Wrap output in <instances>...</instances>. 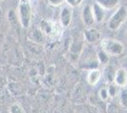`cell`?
<instances>
[{
    "instance_id": "11",
    "label": "cell",
    "mask_w": 127,
    "mask_h": 113,
    "mask_svg": "<svg viewBox=\"0 0 127 113\" xmlns=\"http://www.w3.org/2000/svg\"><path fill=\"white\" fill-rule=\"evenodd\" d=\"M92 8V12H93V16L95 19V23H101L105 18V10L102 9L99 4H93L91 6Z\"/></svg>"
},
{
    "instance_id": "17",
    "label": "cell",
    "mask_w": 127,
    "mask_h": 113,
    "mask_svg": "<svg viewBox=\"0 0 127 113\" xmlns=\"http://www.w3.org/2000/svg\"><path fill=\"white\" fill-rule=\"evenodd\" d=\"M99 96H100L101 101H103V102H106L110 98L108 87H102L99 90Z\"/></svg>"
},
{
    "instance_id": "19",
    "label": "cell",
    "mask_w": 127,
    "mask_h": 113,
    "mask_svg": "<svg viewBox=\"0 0 127 113\" xmlns=\"http://www.w3.org/2000/svg\"><path fill=\"white\" fill-rule=\"evenodd\" d=\"M65 2L67 3V5L70 6L71 8H76V7H79L83 0H65Z\"/></svg>"
},
{
    "instance_id": "9",
    "label": "cell",
    "mask_w": 127,
    "mask_h": 113,
    "mask_svg": "<svg viewBox=\"0 0 127 113\" xmlns=\"http://www.w3.org/2000/svg\"><path fill=\"white\" fill-rule=\"evenodd\" d=\"M82 17H83V21L86 27H93V25L95 24V19L93 16V12H92V8L90 5H85L83 9L82 12Z\"/></svg>"
},
{
    "instance_id": "2",
    "label": "cell",
    "mask_w": 127,
    "mask_h": 113,
    "mask_svg": "<svg viewBox=\"0 0 127 113\" xmlns=\"http://www.w3.org/2000/svg\"><path fill=\"white\" fill-rule=\"evenodd\" d=\"M100 43L101 49L109 56H121L124 51V45L115 39H103Z\"/></svg>"
},
{
    "instance_id": "18",
    "label": "cell",
    "mask_w": 127,
    "mask_h": 113,
    "mask_svg": "<svg viewBox=\"0 0 127 113\" xmlns=\"http://www.w3.org/2000/svg\"><path fill=\"white\" fill-rule=\"evenodd\" d=\"M108 87V91H109V94H110V97H114L115 95H117L116 93L118 92V91H117V89L119 88L118 86H116L114 83L113 84H111V85H109Z\"/></svg>"
},
{
    "instance_id": "13",
    "label": "cell",
    "mask_w": 127,
    "mask_h": 113,
    "mask_svg": "<svg viewBox=\"0 0 127 113\" xmlns=\"http://www.w3.org/2000/svg\"><path fill=\"white\" fill-rule=\"evenodd\" d=\"M115 73H116V70H114V68L110 66V65L106 64L105 68H104V71H103V74H104V76H105L106 80L108 82H113L114 80V75H115Z\"/></svg>"
},
{
    "instance_id": "1",
    "label": "cell",
    "mask_w": 127,
    "mask_h": 113,
    "mask_svg": "<svg viewBox=\"0 0 127 113\" xmlns=\"http://www.w3.org/2000/svg\"><path fill=\"white\" fill-rule=\"evenodd\" d=\"M127 20V8L125 6H120L114 14L110 17L107 23V27L112 30L116 31L120 29L122 26Z\"/></svg>"
},
{
    "instance_id": "16",
    "label": "cell",
    "mask_w": 127,
    "mask_h": 113,
    "mask_svg": "<svg viewBox=\"0 0 127 113\" xmlns=\"http://www.w3.org/2000/svg\"><path fill=\"white\" fill-rule=\"evenodd\" d=\"M32 39L35 43H41L45 39L44 33L41 31V29H34V31L32 33Z\"/></svg>"
},
{
    "instance_id": "15",
    "label": "cell",
    "mask_w": 127,
    "mask_h": 113,
    "mask_svg": "<svg viewBox=\"0 0 127 113\" xmlns=\"http://www.w3.org/2000/svg\"><path fill=\"white\" fill-rule=\"evenodd\" d=\"M119 98H120V102L122 104V106L123 108H127V89L124 87V88H122V90L119 92Z\"/></svg>"
},
{
    "instance_id": "4",
    "label": "cell",
    "mask_w": 127,
    "mask_h": 113,
    "mask_svg": "<svg viewBox=\"0 0 127 113\" xmlns=\"http://www.w3.org/2000/svg\"><path fill=\"white\" fill-rule=\"evenodd\" d=\"M85 38L84 34L82 33H76L74 37L72 38V41L70 42L69 45V54L72 59H78L80 55L82 54L84 47H85Z\"/></svg>"
},
{
    "instance_id": "12",
    "label": "cell",
    "mask_w": 127,
    "mask_h": 113,
    "mask_svg": "<svg viewBox=\"0 0 127 113\" xmlns=\"http://www.w3.org/2000/svg\"><path fill=\"white\" fill-rule=\"evenodd\" d=\"M96 3L104 10H113L118 7L120 0H96Z\"/></svg>"
},
{
    "instance_id": "10",
    "label": "cell",
    "mask_w": 127,
    "mask_h": 113,
    "mask_svg": "<svg viewBox=\"0 0 127 113\" xmlns=\"http://www.w3.org/2000/svg\"><path fill=\"white\" fill-rule=\"evenodd\" d=\"M102 72L98 68L90 69L87 74V82L90 86H96L101 78Z\"/></svg>"
},
{
    "instance_id": "7",
    "label": "cell",
    "mask_w": 127,
    "mask_h": 113,
    "mask_svg": "<svg viewBox=\"0 0 127 113\" xmlns=\"http://www.w3.org/2000/svg\"><path fill=\"white\" fill-rule=\"evenodd\" d=\"M113 83L119 88H124L127 85V70L125 68H120L116 71Z\"/></svg>"
},
{
    "instance_id": "22",
    "label": "cell",
    "mask_w": 127,
    "mask_h": 113,
    "mask_svg": "<svg viewBox=\"0 0 127 113\" xmlns=\"http://www.w3.org/2000/svg\"><path fill=\"white\" fill-rule=\"evenodd\" d=\"M126 41H127V31H126Z\"/></svg>"
},
{
    "instance_id": "3",
    "label": "cell",
    "mask_w": 127,
    "mask_h": 113,
    "mask_svg": "<svg viewBox=\"0 0 127 113\" xmlns=\"http://www.w3.org/2000/svg\"><path fill=\"white\" fill-rule=\"evenodd\" d=\"M18 19L24 28H29L32 23V7L29 0H21L18 6Z\"/></svg>"
},
{
    "instance_id": "20",
    "label": "cell",
    "mask_w": 127,
    "mask_h": 113,
    "mask_svg": "<svg viewBox=\"0 0 127 113\" xmlns=\"http://www.w3.org/2000/svg\"><path fill=\"white\" fill-rule=\"evenodd\" d=\"M11 113H24V111L19 105L14 104L11 107Z\"/></svg>"
},
{
    "instance_id": "14",
    "label": "cell",
    "mask_w": 127,
    "mask_h": 113,
    "mask_svg": "<svg viewBox=\"0 0 127 113\" xmlns=\"http://www.w3.org/2000/svg\"><path fill=\"white\" fill-rule=\"evenodd\" d=\"M97 59H98L99 63L106 65L108 63V60H109V55L106 54L105 52L101 49V51L98 52V54H97Z\"/></svg>"
},
{
    "instance_id": "23",
    "label": "cell",
    "mask_w": 127,
    "mask_h": 113,
    "mask_svg": "<svg viewBox=\"0 0 127 113\" xmlns=\"http://www.w3.org/2000/svg\"><path fill=\"white\" fill-rule=\"evenodd\" d=\"M1 1H2V0H0V2H1Z\"/></svg>"
},
{
    "instance_id": "6",
    "label": "cell",
    "mask_w": 127,
    "mask_h": 113,
    "mask_svg": "<svg viewBox=\"0 0 127 113\" xmlns=\"http://www.w3.org/2000/svg\"><path fill=\"white\" fill-rule=\"evenodd\" d=\"M72 14H73V11H72V8L70 6H64L62 9L61 13H60V23H61L62 27H69L70 23L72 21Z\"/></svg>"
},
{
    "instance_id": "8",
    "label": "cell",
    "mask_w": 127,
    "mask_h": 113,
    "mask_svg": "<svg viewBox=\"0 0 127 113\" xmlns=\"http://www.w3.org/2000/svg\"><path fill=\"white\" fill-rule=\"evenodd\" d=\"M40 29L44 33L45 36H52L57 33L58 27L56 26V24H54L53 22L48 21V20H43L40 25Z\"/></svg>"
},
{
    "instance_id": "5",
    "label": "cell",
    "mask_w": 127,
    "mask_h": 113,
    "mask_svg": "<svg viewBox=\"0 0 127 113\" xmlns=\"http://www.w3.org/2000/svg\"><path fill=\"white\" fill-rule=\"evenodd\" d=\"M84 34V38L85 40L89 43H98L101 41V32L93 27H86L85 30V32L83 33Z\"/></svg>"
},
{
    "instance_id": "21",
    "label": "cell",
    "mask_w": 127,
    "mask_h": 113,
    "mask_svg": "<svg viewBox=\"0 0 127 113\" xmlns=\"http://www.w3.org/2000/svg\"><path fill=\"white\" fill-rule=\"evenodd\" d=\"M48 2L53 7H59V6L63 5L65 2V0H48Z\"/></svg>"
}]
</instances>
